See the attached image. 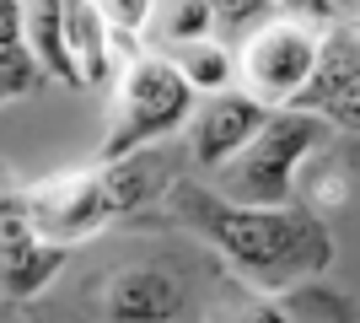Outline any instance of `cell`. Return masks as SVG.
<instances>
[{
	"instance_id": "7",
	"label": "cell",
	"mask_w": 360,
	"mask_h": 323,
	"mask_svg": "<svg viewBox=\"0 0 360 323\" xmlns=\"http://www.w3.org/2000/svg\"><path fill=\"white\" fill-rule=\"evenodd\" d=\"M296 103L312 108V113H328L345 129H360V44H349L339 32L323 38L317 70H312V81H307V92Z\"/></svg>"
},
{
	"instance_id": "17",
	"label": "cell",
	"mask_w": 360,
	"mask_h": 323,
	"mask_svg": "<svg viewBox=\"0 0 360 323\" xmlns=\"http://www.w3.org/2000/svg\"><path fill=\"white\" fill-rule=\"evenodd\" d=\"M285 6H290V11L317 16V22H328V16H333V6H328V0H285Z\"/></svg>"
},
{
	"instance_id": "4",
	"label": "cell",
	"mask_w": 360,
	"mask_h": 323,
	"mask_svg": "<svg viewBox=\"0 0 360 323\" xmlns=\"http://www.w3.org/2000/svg\"><path fill=\"white\" fill-rule=\"evenodd\" d=\"M323 54V32L307 22H269L242 49V81L258 108H285L307 92V81Z\"/></svg>"
},
{
	"instance_id": "18",
	"label": "cell",
	"mask_w": 360,
	"mask_h": 323,
	"mask_svg": "<svg viewBox=\"0 0 360 323\" xmlns=\"http://www.w3.org/2000/svg\"><path fill=\"white\" fill-rule=\"evenodd\" d=\"M242 323H285V318H280V312H274V308H253V312H248V318H242Z\"/></svg>"
},
{
	"instance_id": "1",
	"label": "cell",
	"mask_w": 360,
	"mask_h": 323,
	"mask_svg": "<svg viewBox=\"0 0 360 323\" xmlns=\"http://www.w3.org/2000/svg\"><path fill=\"white\" fill-rule=\"evenodd\" d=\"M183 194L188 215L205 221L215 243L242 264L253 270L258 286H290L301 270L328 259V243H323V227L312 215H290V210H248V205H215L210 194L199 189H172Z\"/></svg>"
},
{
	"instance_id": "2",
	"label": "cell",
	"mask_w": 360,
	"mask_h": 323,
	"mask_svg": "<svg viewBox=\"0 0 360 323\" xmlns=\"http://www.w3.org/2000/svg\"><path fill=\"white\" fill-rule=\"evenodd\" d=\"M194 108V87L178 76V65L162 60H135L124 70L119 87V113H113V129L103 140V162H129L140 146L172 135Z\"/></svg>"
},
{
	"instance_id": "5",
	"label": "cell",
	"mask_w": 360,
	"mask_h": 323,
	"mask_svg": "<svg viewBox=\"0 0 360 323\" xmlns=\"http://www.w3.org/2000/svg\"><path fill=\"white\" fill-rule=\"evenodd\" d=\"M22 205H27L32 232H38L49 248L81 243V237H91V232L113 215L103 172H54L44 184H32L27 194H22Z\"/></svg>"
},
{
	"instance_id": "9",
	"label": "cell",
	"mask_w": 360,
	"mask_h": 323,
	"mask_svg": "<svg viewBox=\"0 0 360 323\" xmlns=\"http://www.w3.org/2000/svg\"><path fill=\"white\" fill-rule=\"evenodd\" d=\"M183 308V291L162 270H124L108 286V312L119 323H167Z\"/></svg>"
},
{
	"instance_id": "3",
	"label": "cell",
	"mask_w": 360,
	"mask_h": 323,
	"mask_svg": "<svg viewBox=\"0 0 360 323\" xmlns=\"http://www.w3.org/2000/svg\"><path fill=\"white\" fill-rule=\"evenodd\" d=\"M317 140L312 113H280V119H264L248 146L231 156V172H226V189H231V205H248V210H280L290 194V172Z\"/></svg>"
},
{
	"instance_id": "13",
	"label": "cell",
	"mask_w": 360,
	"mask_h": 323,
	"mask_svg": "<svg viewBox=\"0 0 360 323\" xmlns=\"http://www.w3.org/2000/svg\"><path fill=\"white\" fill-rule=\"evenodd\" d=\"M215 32V16H210V6L205 0H167L162 6V38L167 44H205Z\"/></svg>"
},
{
	"instance_id": "15",
	"label": "cell",
	"mask_w": 360,
	"mask_h": 323,
	"mask_svg": "<svg viewBox=\"0 0 360 323\" xmlns=\"http://www.w3.org/2000/svg\"><path fill=\"white\" fill-rule=\"evenodd\" d=\"M103 6V16H113V27H129L135 32L140 22H146V11H150V0H97Z\"/></svg>"
},
{
	"instance_id": "14",
	"label": "cell",
	"mask_w": 360,
	"mask_h": 323,
	"mask_svg": "<svg viewBox=\"0 0 360 323\" xmlns=\"http://www.w3.org/2000/svg\"><path fill=\"white\" fill-rule=\"evenodd\" d=\"M215 16V27H248V22H258L264 16V6L269 0H205Z\"/></svg>"
},
{
	"instance_id": "8",
	"label": "cell",
	"mask_w": 360,
	"mask_h": 323,
	"mask_svg": "<svg viewBox=\"0 0 360 323\" xmlns=\"http://www.w3.org/2000/svg\"><path fill=\"white\" fill-rule=\"evenodd\" d=\"M264 119H269V113H264L253 97H215V103L199 113V124H194V156L205 162V167L231 162V156L264 129Z\"/></svg>"
},
{
	"instance_id": "12",
	"label": "cell",
	"mask_w": 360,
	"mask_h": 323,
	"mask_svg": "<svg viewBox=\"0 0 360 323\" xmlns=\"http://www.w3.org/2000/svg\"><path fill=\"white\" fill-rule=\"evenodd\" d=\"M231 54H226L215 38H205V44H183L178 49V76L194 87V92H226V81H231Z\"/></svg>"
},
{
	"instance_id": "16",
	"label": "cell",
	"mask_w": 360,
	"mask_h": 323,
	"mask_svg": "<svg viewBox=\"0 0 360 323\" xmlns=\"http://www.w3.org/2000/svg\"><path fill=\"white\" fill-rule=\"evenodd\" d=\"M16 38H22V0H0V54L16 49Z\"/></svg>"
},
{
	"instance_id": "6",
	"label": "cell",
	"mask_w": 360,
	"mask_h": 323,
	"mask_svg": "<svg viewBox=\"0 0 360 323\" xmlns=\"http://www.w3.org/2000/svg\"><path fill=\"white\" fill-rule=\"evenodd\" d=\"M65 248H49L27 221V205L22 194H6L0 200V291L11 296H32L54 270H60Z\"/></svg>"
},
{
	"instance_id": "10",
	"label": "cell",
	"mask_w": 360,
	"mask_h": 323,
	"mask_svg": "<svg viewBox=\"0 0 360 323\" xmlns=\"http://www.w3.org/2000/svg\"><path fill=\"white\" fill-rule=\"evenodd\" d=\"M22 38L32 44V54L65 81H81L75 76V60H70V38H65V0H22Z\"/></svg>"
},
{
	"instance_id": "11",
	"label": "cell",
	"mask_w": 360,
	"mask_h": 323,
	"mask_svg": "<svg viewBox=\"0 0 360 323\" xmlns=\"http://www.w3.org/2000/svg\"><path fill=\"white\" fill-rule=\"evenodd\" d=\"M65 38L81 81L108 76V38H103V6L97 0H65Z\"/></svg>"
}]
</instances>
